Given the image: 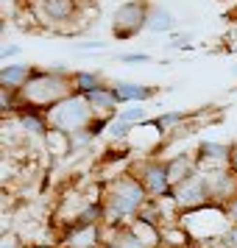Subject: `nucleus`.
Returning <instances> with one entry per match:
<instances>
[{
    "label": "nucleus",
    "instance_id": "obj_20",
    "mask_svg": "<svg viewBox=\"0 0 237 248\" xmlns=\"http://www.w3.org/2000/svg\"><path fill=\"white\" fill-rule=\"evenodd\" d=\"M131 131H134V125L126 123V120H120L117 114L112 117V123H109V128H106V134L112 137L114 142H123V140H128V137H131Z\"/></svg>",
    "mask_w": 237,
    "mask_h": 248
},
{
    "label": "nucleus",
    "instance_id": "obj_12",
    "mask_svg": "<svg viewBox=\"0 0 237 248\" xmlns=\"http://www.w3.org/2000/svg\"><path fill=\"white\" fill-rule=\"evenodd\" d=\"M195 156H198V165H201V168H221V165H229V159H232V145L206 140V142L198 145Z\"/></svg>",
    "mask_w": 237,
    "mask_h": 248
},
{
    "label": "nucleus",
    "instance_id": "obj_8",
    "mask_svg": "<svg viewBox=\"0 0 237 248\" xmlns=\"http://www.w3.org/2000/svg\"><path fill=\"white\" fill-rule=\"evenodd\" d=\"M36 14L47 28H64L79 14V0H36Z\"/></svg>",
    "mask_w": 237,
    "mask_h": 248
},
{
    "label": "nucleus",
    "instance_id": "obj_1",
    "mask_svg": "<svg viewBox=\"0 0 237 248\" xmlns=\"http://www.w3.org/2000/svg\"><path fill=\"white\" fill-rule=\"evenodd\" d=\"M103 198V212H106V229H123V226H131L134 220H140V215L148 209V198L142 181L137 179L134 173H120L114 176L101 192Z\"/></svg>",
    "mask_w": 237,
    "mask_h": 248
},
{
    "label": "nucleus",
    "instance_id": "obj_19",
    "mask_svg": "<svg viewBox=\"0 0 237 248\" xmlns=\"http://www.w3.org/2000/svg\"><path fill=\"white\" fill-rule=\"evenodd\" d=\"M117 117L126 120V123H131L134 128H140V123H145L148 120V109L145 106H140V103H137V106H126V109L117 112Z\"/></svg>",
    "mask_w": 237,
    "mask_h": 248
},
{
    "label": "nucleus",
    "instance_id": "obj_30",
    "mask_svg": "<svg viewBox=\"0 0 237 248\" xmlns=\"http://www.w3.org/2000/svg\"><path fill=\"white\" fill-rule=\"evenodd\" d=\"M229 168H232V170L237 173V142L232 145V159H229Z\"/></svg>",
    "mask_w": 237,
    "mask_h": 248
},
{
    "label": "nucleus",
    "instance_id": "obj_14",
    "mask_svg": "<svg viewBox=\"0 0 237 248\" xmlns=\"http://www.w3.org/2000/svg\"><path fill=\"white\" fill-rule=\"evenodd\" d=\"M87 101H90V106L95 109L98 117H114V114H117V106H120V101H117V95H114V90H112V84H106L101 90H95L92 95H87Z\"/></svg>",
    "mask_w": 237,
    "mask_h": 248
},
{
    "label": "nucleus",
    "instance_id": "obj_3",
    "mask_svg": "<svg viewBox=\"0 0 237 248\" xmlns=\"http://www.w3.org/2000/svg\"><path fill=\"white\" fill-rule=\"evenodd\" d=\"M95 117L98 114L90 106L87 95H79L76 92V95L64 98L62 103H56L47 112V123H50V131H56L62 137H73V134H79V131H87Z\"/></svg>",
    "mask_w": 237,
    "mask_h": 248
},
{
    "label": "nucleus",
    "instance_id": "obj_10",
    "mask_svg": "<svg viewBox=\"0 0 237 248\" xmlns=\"http://www.w3.org/2000/svg\"><path fill=\"white\" fill-rule=\"evenodd\" d=\"M36 67L34 64H25V62H12V64H6V67L0 70V87L3 90H14L20 92L28 84V81L34 78Z\"/></svg>",
    "mask_w": 237,
    "mask_h": 248
},
{
    "label": "nucleus",
    "instance_id": "obj_25",
    "mask_svg": "<svg viewBox=\"0 0 237 248\" xmlns=\"http://www.w3.org/2000/svg\"><path fill=\"white\" fill-rule=\"evenodd\" d=\"M0 248H23V243H20L14 234H3V243H0Z\"/></svg>",
    "mask_w": 237,
    "mask_h": 248
},
{
    "label": "nucleus",
    "instance_id": "obj_23",
    "mask_svg": "<svg viewBox=\"0 0 237 248\" xmlns=\"http://www.w3.org/2000/svg\"><path fill=\"white\" fill-rule=\"evenodd\" d=\"M117 62H123V64H145V62H151V56L148 53H120Z\"/></svg>",
    "mask_w": 237,
    "mask_h": 248
},
{
    "label": "nucleus",
    "instance_id": "obj_31",
    "mask_svg": "<svg viewBox=\"0 0 237 248\" xmlns=\"http://www.w3.org/2000/svg\"><path fill=\"white\" fill-rule=\"evenodd\" d=\"M34 248H62V246H34Z\"/></svg>",
    "mask_w": 237,
    "mask_h": 248
},
{
    "label": "nucleus",
    "instance_id": "obj_16",
    "mask_svg": "<svg viewBox=\"0 0 237 248\" xmlns=\"http://www.w3.org/2000/svg\"><path fill=\"white\" fill-rule=\"evenodd\" d=\"M17 120H20V125H23L28 134L34 137H45L47 128H50V123H47V114L45 112H36V109H20L17 112Z\"/></svg>",
    "mask_w": 237,
    "mask_h": 248
},
{
    "label": "nucleus",
    "instance_id": "obj_7",
    "mask_svg": "<svg viewBox=\"0 0 237 248\" xmlns=\"http://www.w3.org/2000/svg\"><path fill=\"white\" fill-rule=\"evenodd\" d=\"M204 179H206V190H209V198L218 206H226L237 195V173L229 165H221V168H201Z\"/></svg>",
    "mask_w": 237,
    "mask_h": 248
},
{
    "label": "nucleus",
    "instance_id": "obj_9",
    "mask_svg": "<svg viewBox=\"0 0 237 248\" xmlns=\"http://www.w3.org/2000/svg\"><path fill=\"white\" fill-rule=\"evenodd\" d=\"M106 226L95 223V226H73L64 229V234L59 240L62 248H103L106 246Z\"/></svg>",
    "mask_w": 237,
    "mask_h": 248
},
{
    "label": "nucleus",
    "instance_id": "obj_2",
    "mask_svg": "<svg viewBox=\"0 0 237 248\" xmlns=\"http://www.w3.org/2000/svg\"><path fill=\"white\" fill-rule=\"evenodd\" d=\"M76 95L73 87V73L64 67H36L34 78L20 90V109H36V112H50L56 103Z\"/></svg>",
    "mask_w": 237,
    "mask_h": 248
},
{
    "label": "nucleus",
    "instance_id": "obj_21",
    "mask_svg": "<svg viewBox=\"0 0 237 248\" xmlns=\"http://www.w3.org/2000/svg\"><path fill=\"white\" fill-rule=\"evenodd\" d=\"M184 120H187V114L184 112H165V114H159L157 120H154V125H157L159 131H168V128L184 123Z\"/></svg>",
    "mask_w": 237,
    "mask_h": 248
},
{
    "label": "nucleus",
    "instance_id": "obj_11",
    "mask_svg": "<svg viewBox=\"0 0 237 248\" xmlns=\"http://www.w3.org/2000/svg\"><path fill=\"white\" fill-rule=\"evenodd\" d=\"M112 90L117 95L120 106L123 103H145L159 95L157 87H145V84H134V81H117V84H112Z\"/></svg>",
    "mask_w": 237,
    "mask_h": 248
},
{
    "label": "nucleus",
    "instance_id": "obj_32",
    "mask_svg": "<svg viewBox=\"0 0 237 248\" xmlns=\"http://www.w3.org/2000/svg\"><path fill=\"white\" fill-rule=\"evenodd\" d=\"M209 248H223V246H209Z\"/></svg>",
    "mask_w": 237,
    "mask_h": 248
},
{
    "label": "nucleus",
    "instance_id": "obj_29",
    "mask_svg": "<svg viewBox=\"0 0 237 248\" xmlns=\"http://www.w3.org/2000/svg\"><path fill=\"white\" fill-rule=\"evenodd\" d=\"M14 56H20V47L17 45H6L3 47V62H6V59H14Z\"/></svg>",
    "mask_w": 237,
    "mask_h": 248
},
{
    "label": "nucleus",
    "instance_id": "obj_4",
    "mask_svg": "<svg viewBox=\"0 0 237 248\" xmlns=\"http://www.w3.org/2000/svg\"><path fill=\"white\" fill-rule=\"evenodd\" d=\"M148 14H151V0H128L117 6L112 14V36L117 42L134 39L140 31L148 28Z\"/></svg>",
    "mask_w": 237,
    "mask_h": 248
},
{
    "label": "nucleus",
    "instance_id": "obj_26",
    "mask_svg": "<svg viewBox=\"0 0 237 248\" xmlns=\"http://www.w3.org/2000/svg\"><path fill=\"white\" fill-rule=\"evenodd\" d=\"M223 209H226V215H229V220H232V223H237V195H235L229 203H226Z\"/></svg>",
    "mask_w": 237,
    "mask_h": 248
},
{
    "label": "nucleus",
    "instance_id": "obj_27",
    "mask_svg": "<svg viewBox=\"0 0 237 248\" xmlns=\"http://www.w3.org/2000/svg\"><path fill=\"white\" fill-rule=\"evenodd\" d=\"M187 42H190V36H187V34H173V39H170L168 45L170 47H184Z\"/></svg>",
    "mask_w": 237,
    "mask_h": 248
},
{
    "label": "nucleus",
    "instance_id": "obj_13",
    "mask_svg": "<svg viewBox=\"0 0 237 248\" xmlns=\"http://www.w3.org/2000/svg\"><path fill=\"white\" fill-rule=\"evenodd\" d=\"M201 170L198 165V156L195 154H179V156L168 159V176H170V184L176 187L181 181H187L190 176H195Z\"/></svg>",
    "mask_w": 237,
    "mask_h": 248
},
{
    "label": "nucleus",
    "instance_id": "obj_17",
    "mask_svg": "<svg viewBox=\"0 0 237 248\" xmlns=\"http://www.w3.org/2000/svg\"><path fill=\"white\" fill-rule=\"evenodd\" d=\"M176 28V17L168 6H151V14H148V28L151 34H170Z\"/></svg>",
    "mask_w": 237,
    "mask_h": 248
},
{
    "label": "nucleus",
    "instance_id": "obj_22",
    "mask_svg": "<svg viewBox=\"0 0 237 248\" xmlns=\"http://www.w3.org/2000/svg\"><path fill=\"white\" fill-rule=\"evenodd\" d=\"M95 140V137L90 134V131H79V134H73V137H67V148L70 151H81V148H87Z\"/></svg>",
    "mask_w": 237,
    "mask_h": 248
},
{
    "label": "nucleus",
    "instance_id": "obj_6",
    "mask_svg": "<svg viewBox=\"0 0 237 248\" xmlns=\"http://www.w3.org/2000/svg\"><path fill=\"white\" fill-rule=\"evenodd\" d=\"M170 203H173V206H176V212H181V215L195 212V209H204V206H209V203H212L209 190H206V179H204L201 170H198L195 176H190L187 181H181V184L173 187Z\"/></svg>",
    "mask_w": 237,
    "mask_h": 248
},
{
    "label": "nucleus",
    "instance_id": "obj_15",
    "mask_svg": "<svg viewBox=\"0 0 237 248\" xmlns=\"http://www.w3.org/2000/svg\"><path fill=\"white\" fill-rule=\"evenodd\" d=\"M103 248H151V246L131 226H123V229H112V234H106V246Z\"/></svg>",
    "mask_w": 237,
    "mask_h": 248
},
{
    "label": "nucleus",
    "instance_id": "obj_24",
    "mask_svg": "<svg viewBox=\"0 0 237 248\" xmlns=\"http://www.w3.org/2000/svg\"><path fill=\"white\" fill-rule=\"evenodd\" d=\"M221 246L223 248H237V223L229 226V232L223 234V240H221Z\"/></svg>",
    "mask_w": 237,
    "mask_h": 248
},
{
    "label": "nucleus",
    "instance_id": "obj_5",
    "mask_svg": "<svg viewBox=\"0 0 237 248\" xmlns=\"http://www.w3.org/2000/svg\"><path fill=\"white\" fill-rule=\"evenodd\" d=\"M131 173L142 181V187H145L151 201H165V198L173 195V184H170V176H168V162H162L157 156L142 159V162H137L131 168Z\"/></svg>",
    "mask_w": 237,
    "mask_h": 248
},
{
    "label": "nucleus",
    "instance_id": "obj_18",
    "mask_svg": "<svg viewBox=\"0 0 237 248\" xmlns=\"http://www.w3.org/2000/svg\"><path fill=\"white\" fill-rule=\"evenodd\" d=\"M73 87L79 95H92L95 90H101L106 87L101 78V73H95V70H73Z\"/></svg>",
    "mask_w": 237,
    "mask_h": 248
},
{
    "label": "nucleus",
    "instance_id": "obj_28",
    "mask_svg": "<svg viewBox=\"0 0 237 248\" xmlns=\"http://www.w3.org/2000/svg\"><path fill=\"white\" fill-rule=\"evenodd\" d=\"M79 50H101V47H106V42H79Z\"/></svg>",
    "mask_w": 237,
    "mask_h": 248
}]
</instances>
